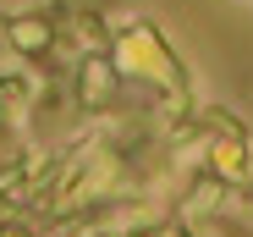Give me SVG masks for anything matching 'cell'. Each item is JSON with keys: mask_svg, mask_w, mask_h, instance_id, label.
<instances>
[{"mask_svg": "<svg viewBox=\"0 0 253 237\" xmlns=\"http://www.w3.org/2000/svg\"><path fill=\"white\" fill-rule=\"evenodd\" d=\"M11 39H17L22 50H44V45H50V28L28 17V22H17V28H11Z\"/></svg>", "mask_w": 253, "mask_h": 237, "instance_id": "7a4b0ae2", "label": "cell"}, {"mask_svg": "<svg viewBox=\"0 0 253 237\" xmlns=\"http://www.w3.org/2000/svg\"><path fill=\"white\" fill-rule=\"evenodd\" d=\"M110 89V72H105V61H88V72H83V99L88 105H99V94Z\"/></svg>", "mask_w": 253, "mask_h": 237, "instance_id": "3957f363", "label": "cell"}, {"mask_svg": "<svg viewBox=\"0 0 253 237\" xmlns=\"http://www.w3.org/2000/svg\"><path fill=\"white\" fill-rule=\"evenodd\" d=\"M215 171H220V177H242V171H248V149H242V138L215 143Z\"/></svg>", "mask_w": 253, "mask_h": 237, "instance_id": "6da1fadb", "label": "cell"}]
</instances>
